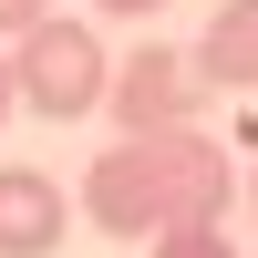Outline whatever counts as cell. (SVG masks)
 <instances>
[{
    "label": "cell",
    "mask_w": 258,
    "mask_h": 258,
    "mask_svg": "<svg viewBox=\"0 0 258 258\" xmlns=\"http://www.w3.org/2000/svg\"><path fill=\"white\" fill-rule=\"evenodd\" d=\"M11 103H21V83H11V41H0V124H11Z\"/></svg>",
    "instance_id": "cell-8"
},
{
    "label": "cell",
    "mask_w": 258,
    "mask_h": 258,
    "mask_svg": "<svg viewBox=\"0 0 258 258\" xmlns=\"http://www.w3.org/2000/svg\"><path fill=\"white\" fill-rule=\"evenodd\" d=\"M248 207H258V165H248Z\"/></svg>",
    "instance_id": "cell-10"
},
{
    "label": "cell",
    "mask_w": 258,
    "mask_h": 258,
    "mask_svg": "<svg viewBox=\"0 0 258 258\" xmlns=\"http://www.w3.org/2000/svg\"><path fill=\"white\" fill-rule=\"evenodd\" d=\"M11 83H21V103H31V114H52V124H83L103 93H114V62H103V41L83 31V21L41 11L31 31L11 41Z\"/></svg>",
    "instance_id": "cell-2"
},
{
    "label": "cell",
    "mask_w": 258,
    "mask_h": 258,
    "mask_svg": "<svg viewBox=\"0 0 258 258\" xmlns=\"http://www.w3.org/2000/svg\"><path fill=\"white\" fill-rule=\"evenodd\" d=\"M197 93H207V73H197V62H186V52H165V41H145V52L114 73V93H103V103H114V124H124V135H165V124H186V114H197Z\"/></svg>",
    "instance_id": "cell-3"
},
{
    "label": "cell",
    "mask_w": 258,
    "mask_h": 258,
    "mask_svg": "<svg viewBox=\"0 0 258 258\" xmlns=\"http://www.w3.org/2000/svg\"><path fill=\"white\" fill-rule=\"evenodd\" d=\"M41 11H52V0H0V41H21V31H31Z\"/></svg>",
    "instance_id": "cell-7"
},
{
    "label": "cell",
    "mask_w": 258,
    "mask_h": 258,
    "mask_svg": "<svg viewBox=\"0 0 258 258\" xmlns=\"http://www.w3.org/2000/svg\"><path fill=\"white\" fill-rule=\"evenodd\" d=\"M93 11H114V21H145V11H165V0H93Z\"/></svg>",
    "instance_id": "cell-9"
},
{
    "label": "cell",
    "mask_w": 258,
    "mask_h": 258,
    "mask_svg": "<svg viewBox=\"0 0 258 258\" xmlns=\"http://www.w3.org/2000/svg\"><path fill=\"white\" fill-rule=\"evenodd\" d=\"M83 217L103 238H155L176 217H227V155L197 124H165V135H124L93 155L83 176Z\"/></svg>",
    "instance_id": "cell-1"
},
{
    "label": "cell",
    "mask_w": 258,
    "mask_h": 258,
    "mask_svg": "<svg viewBox=\"0 0 258 258\" xmlns=\"http://www.w3.org/2000/svg\"><path fill=\"white\" fill-rule=\"evenodd\" d=\"M62 227H73L62 186L41 176V165H0V258H52Z\"/></svg>",
    "instance_id": "cell-4"
},
{
    "label": "cell",
    "mask_w": 258,
    "mask_h": 258,
    "mask_svg": "<svg viewBox=\"0 0 258 258\" xmlns=\"http://www.w3.org/2000/svg\"><path fill=\"white\" fill-rule=\"evenodd\" d=\"M197 73L217 83V93H258V0H227L197 31Z\"/></svg>",
    "instance_id": "cell-5"
},
{
    "label": "cell",
    "mask_w": 258,
    "mask_h": 258,
    "mask_svg": "<svg viewBox=\"0 0 258 258\" xmlns=\"http://www.w3.org/2000/svg\"><path fill=\"white\" fill-rule=\"evenodd\" d=\"M145 258H238V248H227V217H176L145 238Z\"/></svg>",
    "instance_id": "cell-6"
}]
</instances>
